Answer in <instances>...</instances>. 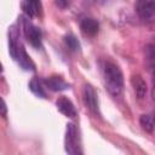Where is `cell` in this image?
Wrapping results in <instances>:
<instances>
[{
	"label": "cell",
	"mask_w": 155,
	"mask_h": 155,
	"mask_svg": "<svg viewBox=\"0 0 155 155\" xmlns=\"http://www.w3.org/2000/svg\"><path fill=\"white\" fill-rule=\"evenodd\" d=\"M8 52L11 57L24 69V70H34L35 65L28 53L25 52V48L19 40V33L18 29L12 25L8 30Z\"/></svg>",
	"instance_id": "6da1fadb"
},
{
	"label": "cell",
	"mask_w": 155,
	"mask_h": 155,
	"mask_svg": "<svg viewBox=\"0 0 155 155\" xmlns=\"http://www.w3.org/2000/svg\"><path fill=\"white\" fill-rule=\"evenodd\" d=\"M102 74L109 93L114 97H119L124 90V75L120 68L110 61H103Z\"/></svg>",
	"instance_id": "7a4b0ae2"
},
{
	"label": "cell",
	"mask_w": 155,
	"mask_h": 155,
	"mask_svg": "<svg viewBox=\"0 0 155 155\" xmlns=\"http://www.w3.org/2000/svg\"><path fill=\"white\" fill-rule=\"evenodd\" d=\"M64 149L65 153L70 155L82 154L80 140H79V133L78 128L74 124H68L65 128V137H64Z\"/></svg>",
	"instance_id": "3957f363"
},
{
	"label": "cell",
	"mask_w": 155,
	"mask_h": 155,
	"mask_svg": "<svg viewBox=\"0 0 155 155\" xmlns=\"http://www.w3.org/2000/svg\"><path fill=\"white\" fill-rule=\"evenodd\" d=\"M22 19V25H23V31H24V35L27 38V40L30 42L31 46H34L35 48H40L41 47V38H42V34H41V30L34 25L29 18H25V17H21Z\"/></svg>",
	"instance_id": "277c9868"
},
{
	"label": "cell",
	"mask_w": 155,
	"mask_h": 155,
	"mask_svg": "<svg viewBox=\"0 0 155 155\" xmlns=\"http://www.w3.org/2000/svg\"><path fill=\"white\" fill-rule=\"evenodd\" d=\"M136 12L140 19L153 22L155 17V0H136Z\"/></svg>",
	"instance_id": "5b68a950"
},
{
	"label": "cell",
	"mask_w": 155,
	"mask_h": 155,
	"mask_svg": "<svg viewBox=\"0 0 155 155\" xmlns=\"http://www.w3.org/2000/svg\"><path fill=\"white\" fill-rule=\"evenodd\" d=\"M82 101L86 105V108L93 113V114H98V98H97V93L93 90V87L91 85H85L82 88Z\"/></svg>",
	"instance_id": "8992f818"
},
{
	"label": "cell",
	"mask_w": 155,
	"mask_h": 155,
	"mask_svg": "<svg viewBox=\"0 0 155 155\" xmlns=\"http://www.w3.org/2000/svg\"><path fill=\"white\" fill-rule=\"evenodd\" d=\"M56 107L58 109L59 113H62L63 115H65L67 117H70V119H74L76 116V109L74 107V104L71 103L70 99H68L67 97L62 96L59 97L57 101H56Z\"/></svg>",
	"instance_id": "52a82bcc"
},
{
	"label": "cell",
	"mask_w": 155,
	"mask_h": 155,
	"mask_svg": "<svg viewBox=\"0 0 155 155\" xmlns=\"http://www.w3.org/2000/svg\"><path fill=\"white\" fill-rule=\"evenodd\" d=\"M22 10L28 18L40 16L41 13V2L40 0H22Z\"/></svg>",
	"instance_id": "ba28073f"
},
{
	"label": "cell",
	"mask_w": 155,
	"mask_h": 155,
	"mask_svg": "<svg viewBox=\"0 0 155 155\" xmlns=\"http://www.w3.org/2000/svg\"><path fill=\"white\" fill-rule=\"evenodd\" d=\"M131 84H132V87L134 90V93L136 96L139 98V99H143L147 97V92H148V86H147V82L144 81V79L140 76V75H133L131 78Z\"/></svg>",
	"instance_id": "9c48e42d"
},
{
	"label": "cell",
	"mask_w": 155,
	"mask_h": 155,
	"mask_svg": "<svg viewBox=\"0 0 155 155\" xmlns=\"http://www.w3.org/2000/svg\"><path fill=\"white\" fill-rule=\"evenodd\" d=\"M44 82L46 84V86L51 91H54V92L64 91V90H68L70 87V85L67 81H64L62 78H59V76H50V78L45 79Z\"/></svg>",
	"instance_id": "30bf717a"
},
{
	"label": "cell",
	"mask_w": 155,
	"mask_h": 155,
	"mask_svg": "<svg viewBox=\"0 0 155 155\" xmlns=\"http://www.w3.org/2000/svg\"><path fill=\"white\" fill-rule=\"evenodd\" d=\"M80 28L81 30L88 35V36H94L97 33H98V29H99V24L96 19L93 18H90V17H85L81 19L80 22Z\"/></svg>",
	"instance_id": "8fae6325"
},
{
	"label": "cell",
	"mask_w": 155,
	"mask_h": 155,
	"mask_svg": "<svg viewBox=\"0 0 155 155\" xmlns=\"http://www.w3.org/2000/svg\"><path fill=\"white\" fill-rule=\"evenodd\" d=\"M139 124H140L142 128L145 132L153 133V131H154V116H153V114H143V115H140Z\"/></svg>",
	"instance_id": "7c38bea8"
},
{
	"label": "cell",
	"mask_w": 155,
	"mask_h": 155,
	"mask_svg": "<svg viewBox=\"0 0 155 155\" xmlns=\"http://www.w3.org/2000/svg\"><path fill=\"white\" fill-rule=\"evenodd\" d=\"M29 90H30L35 96H38V97H40V98H46V93H45V91H44V88H42L40 81H39L36 78H33V79L29 81Z\"/></svg>",
	"instance_id": "4fadbf2b"
},
{
	"label": "cell",
	"mask_w": 155,
	"mask_h": 155,
	"mask_svg": "<svg viewBox=\"0 0 155 155\" xmlns=\"http://www.w3.org/2000/svg\"><path fill=\"white\" fill-rule=\"evenodd\" d=\"M64 42H65V45H67L71 51H74V52H76V51L80 50V44H79L78 39H76L74 35H71V34H68V35L64 36Z\"/></svg>",
	"instance_id": "5bb4252c"
},
{
	"label": "cell",
	"mask_w": 155,
	"mask_h": 155,
	"mask_svg": "<svg viewBox=\"0 0 155 155\" xmlns=\"http://www.w3.org/2000/svg\"><path fill=\"white\" fill-rule=\"evenodd\" d=\"M0 115L1 116H6L7 115V107H6L5 101L1 97H0Z\"/></svg>",
	"instance_id": "9a60e30c"
},
{
	"label": "cell",
	"mask_w": 155,
	"mask_h": 155,
	"mask_svg": "<svg viewBox=\"0 0 155 155\" xmlns=\"http://www.w3.org/2000/svg\"><path fill=\"white\" fill-rule=\"evenodd\" d=\"M56 4H57L58 7L64 8V7H67V5H68V0H56Z\"/></svg>",
	"instance_id": "2e32d148"
},
{
	"label": "cell",
	"mask_w": 155,
	"mask_h": 155,
	"mask_svg": "<svg viewBox=\"0 0 155 155\" xmlns=\"http://www.w3.org/2000/svg\"><path fill=\"white\" fill-rule=\"evenodd\" d=\"M111 0H102V4H109Z\"/></svg>",
	"instance_id": "e0dca14e"
},
{
	"label": "cell",
	"mask_w": 155,
	"mask_h": 155,
	"mask_svg": "<svg viewBox=\"0 0 155 155\" xmlns=\"http://www.w3.org/2000/svg\"><path fill=\"white\" fill-rule=\"evenodd\" d=\"M1 71H2V64L0 63V73H1Z\"/></svg>",
	"instance_id": "ac0fdd59"
}]
</instances>
